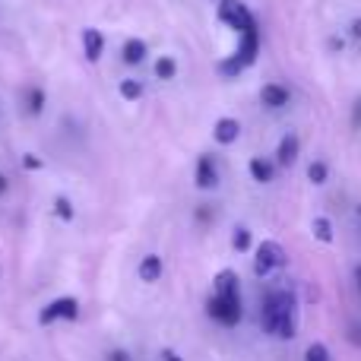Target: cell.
<instances>
[{"label":"cell","instance_id":"obj_27","mask_svg":"<svg viewBox=\"0 0 361 361\" xmlns=\"http://www.w3.org/2000/svg\"><path fill=\"white\" fill-rule=\"evenodd\" d=\"M162 361H184V358H180L175 349H162Z\"/></svg>","mask_w":361,"mask_h":361},{"label":"cell","instance_id":"obj_30","mask_svg":"<svg viewBox=\"0 0 361 361\" xmlns=\"http://www.w3.org/2000/svg\"><path fill=\"white\" fill-rule=\"evenodd\" d=\"M355 286L361 288V263H358V267H355Z\"/></svg>","mask_w":361,"mask_h":361},{"label":"cell","instance_id":"obj_21","mask_svg":"<svg viewBox=\"0 0 361 361\" xmlns=\"http://www.w3.org/2000/svg\"><path fill=\"white\" fill-rule=\"evenodd\" d=\"M54 216L63 219V222H73V216H76L73 203H70L67 197H57V200H54Z\"/></svg>","mask_w":361,"mask_h":361},{"label":"cell","instance_id":"obj_13","mask_svg":"<svg viewBox=\"0 0 361 361\" xmlns=\"http://www.w3.org/2000/svg\"><path fill=\"white\" fill-rule=\"evenodd\" d=\"M260 102L267 108H286L288 105V89L286 86H279V82H267V86L260 89Z\"/></svg>","mask_w":361,"mask_h":361},{"label":"cell","instance_id":"obj_4","mask_svg":"<svg viewBox=\"0 0 361 361\" xmlns=\"http://www.w3.org/2000/svg\"><path fill=\"white\" fill-rule=\"evenodd\" d=\"M219 19H222V23L228 25V29H235L238 35L257 25L254 13H250L247 6L241 4V0H222V4H219Z\"/></svg>","mask_w":361,"mask_h":361},{"label":"cell","instance_id":"obj_5","mask_svg":"<svg viewBox=\"0 0 361 361\" xmlns=\"http://www.w3.org/2000/svg\"><path fill=\"white\" fill-rule=\"evenodd\" d=\"M80 317V301L76 298H54L51 305H44L42 311H38V324L42 326H51L54 320H76Z\"/></svg>","mask_w":361,"mask_h":361},{"label":"cell","instance_id":"obj_25","mask_svg":"<svg viewBox=\"0 0 361 361\" xmlns=\"http://www.w3.org/2000/svg\"><path fill=\"white\" fill-rule=\"evenodd\" d=\"M108 361H133V358L127 349H114V352H108Z\"/></svg>","mask_w":361,"mask_h":361},{"label":"cell","instance_id":"obj_23","mask_svg":"<svg viewBox=\"0 0 361 361\" xmlns=\"http://www.w3.org/2000/svg\"><path fill=\"white\" fill-rule=\"evenodd\" d=\"M305 361H330V349L324 343H311L305 352Z\"/></svg>","mask_w":361,"mask_h":361},{"label":"cell","instance_id":"obj_14","mask_svg":"<svg viewBox=\"0 0 361 361\" xmlns=\"http://www.w3.org/2000/svg\"><path fill=\"white\" fill-rule=\"evenodd\" d=\"M298 149H301V140L295 137V133H286L279 143V149H276V162L279 165H292L295 159H298Z\"/></svg>","mask_w":361,"mask_h":361},{"label":"cell","instance_id":"obj_26","mask_svg":"<svg viewBox=\"0 0 361 361\" xmlns=\"http://www.w3.org/2000/svg\"><path fill=\"white\" fill-rule=\"evenodd\" d=\"M25 169H42V159L29 152V156H25Z\"/></svg>","mask_w":361,"mask_h":361},{"label":"cell","instance_id":"obj_29","mask_svg":"<svg viewBox=\"0 0 361 361\" xmlns=\"http://www.w3.org/2000/svg\"><path fill=\"white\" fill-rule=\"evenodd\" d=\"M352 35H355V38H361V19H358L355 25H352Z\"/></svg>","mask_w":361,"mask_h":361},{"label":"cell","instance_id":"obj_22","mask_svg":"<svg viewBox=\"0 0 361 361\" xmlns=\"http://www.w3.org/2000/svg\"><path fill=\"white\" fill-rule=\"evenodd\" d=\"M231 247H235L238 254L250 250V231L244 228V225H238V228H235V235H231Z\"/></svg>","mask_w":361,"mask_h":361},{"label":"cell","instance_id":"obj_12","mask_svg":"<svg viewBox=\"0 0 361 361\" xmlns=\"http://www.w3.org/2000/svg\"><path fill=\"white\" fill-rule=\"evenodd\" d=\"M212 295H241L235 269H219L216 279H212Z\"/></svg>","mask_w":361,"mask_h":361},{"label":"cell","instance_id":"obj_1","mask_svg":"<svg viewBox=\"0 0 361 361\" xmlns=\"http://www.w3.org/2000/svg\"><path fill=\"white\" fill-rule=\"evenodd\" d=\"M260 324L269 336L276 339H292L298 330V307H295V295L286 288H276L267 295L260 311Z\"/></svg>","mask_w":361,"mask_h":361},{"label":"cell","instance_id":"obj_10","mask_svg":"<svg viewBox=\"0 0 361 361\" xmlns=\"http://www.w3.org/2000/svg\"><path fill=\"white\" fill-rule=\"evenodd\" d=\"M162 257H159V254H146L143 257V260H140V267H137V276H140V282H149V286H152V282H159V279H162Z\"/></svg>","mask_w":361,"mask_h":361},{"label":"cell","instance_id":"obj_28","mask_svg":"<svg viewBox=\"0 0 361 361\" xmlns=\"http://www.w3.org/2000/svg\"><path fill=\"white\" fill-rule=\"evenodd\" d=\"M355 127H361V99H358V108H355V121H352Z\"/></svg>","mask_w":361,"mask_h":361},{"label":"cell","instance_id":"obj_15","mask_svg":"<svg viewBox=\"0 0 361 361\" xmlns=\"http://www.w3.org/2000/svg\"><path fill=\"white\" fill-rule=\"evenodd\" d=\"M44 89L42 86H25L23 89V105H25V111L32 114V118H38V114L44 111Z\"/></svg>","mask_w":361,"mask_h":361},{"label":"cell","instance_id":"obj_11","mask_svg":"<svg viewBox=\"0 0 361 361\" xmlns=\"http://www.w3.org/2000/svg\"><path fill=\"white\" fill-rule=\"evenodd\" d=\"M146 54H149V48H146L143 38H127V42L121 44V61L130 63V67L143 63V61H146Z\"/></svg>","mask_w":361,"mask_h":361},{"label":"cell","instance_id":"obj_19","mask_svg":"<svg viewBox=\"0 0 361 361\" xmlns=\"http://www.w3.org/2000/svg\"><path fill=\"white\" fill-rule=\"evenodd\" d=\"M156 76H159V80H175V76H178L175 57H159V61H156Z\"/></svg>","mask_w":361,"mask_h":361},{"label":"cell","instance_id":"obj_8","mask_svg":"<svg viewBox=\"0 0 361 361\" xmlns=\"http://www.w3.org/2000/svg\"><path fill=\"white\" fill-rule=\"evenodd\" d=\"M82 54L89 63H99V57L105 54V35L99 29H82Z\"/></svg>","mask_w":361,"mask_h":361},{"label":"cell","instance_id":"obj_2","mask_svg":"<svg viewBox=\"0 0 361 361\" xmlns=\"http://www.w3.org/2000/svg\"><path fill=\"white\" fill-rule=\"evenodd\" d=\"M206 314L222 326H238L244 317L241 295H212V298L206 301Z\"/></svg>","mask_w":361,"mask_h":361},{"label":"cell","instance_id":"obj_6","mask_svg":"<svg viewBox=\"0 0 361 361\" xmlns=\"http://www.w3.org/2000/svg\"><path fill=\"white\" fill-rule=\"evenodd\" d=\"M257 54H260V32H257V25H254V29L241 32V42H238L235 57L244 63V70H247L250 63L257 61Z\"/></svg>","mask_w":361,"mask_h":361},{"label":"cell","instance_id":"obj_24","mask_svg":"<svg viewBox=\"0 0 361 361\" xmlns=\"http://www.w3.org/2000/svg\"><path fill=\"white\" fill-rule=\"evenodd\" d=\"M326 175H330V171H326L324 162H311V165H307V178H311L314 184H326Z\"/></svg>","mask_w":361,"mask_h":361},{"label":"cell","instance_id":"obj_7","mask_svg":"<svg viewBox=\"0 0 361 361\" xmlns=\"http://www.w3.org/2000/svg\"><path fill=\"white\" fill-rule=\"evenodd\" d=\"M193 180H197L200 190H212L219 184V169H216V159L212 156H200L197 159V171H193Z\"/></svg>","mask_w":361,"mask_h":361},{"label":"cell","instance_id":"obj_9","mask_svg":"<svg viewBox=\"0 0 361 361\" xmlns=\"http://www.w3.org/2000/svg\"><path fill=\"white\" fill-rule=\"evenodd\" d=\"M212 137H216V143L231 146L238 137H241V124H238L235 118H219L216 127H212Z\"/></svg>","mask_w":361,"mask_h":361},{"label":"cell","instance_id":"obj_3","mask_svg":"<svg viewBox=\"0 0 361 361\" xmlns=\"http://www.w3.org/2000/svg\"><path fill=\"white\" fill-rule=\"evenodd\" d=\"M279 267H286V250L279 241H263L254 254V276L267 279L269 273H276Z\"/></svg>","mask_w":361,"mask_h":361},{"label":"cell","instance_id":"obj_17","mask_svg":"<svg viewBox=\"0 0 361 361\" xmlns=\"http://www.w3.org/2000/svg\"><path fill=\"white\" fill-rule=\"evenodd\" d=\"M118 92H121V99L137 102V99H143V82H140V80H121Z\"/></svg>","mask_w":361,"mask_h":361},{"label":"cell","instance_id":"obj_31","mask_svg":"<svg viewBox=\"0 0 361 361\" xmlns=\"http://www.w3.org/2000/svg\"><path fill=\"white\" fill-rule=\"evenodd\" d=\"M0 193H6V178L0 175Z\"/></svg>","mask_w":361,"mask_h":361},{"label":"cell","instance_id":"obj_20","mask_svg":"<svg viewBox=\"0 0 361 361\" xmlns=\"http://www.w3.org/2000/svg\"><path fill=\"white\" fill-rule=\"evenodd\" d=\"M241 70H244V63L238 61L235 54H231V57H225V61H219V73H222L225 80H235V76L241 73Z\"/></svg>","mask_w":361,"mask_h":361},{"label":"cell","instance_id":"obj_16","mask_svg":"<svg viewBox=\"0 0 361 361\" xmlns=\"http://www.w3.org/2000/svg\"><path fill=\"white\" fill-rule=\"evenodd\" d=\"M247 171H250V178H254L257 184H269V180H273V175H276L273 162H267V159H250Z\"/></svg>","mask_w":361,"mask_h":361},{"label":"cell","instance_id":"obj_18","mask_svg":"<svg viewBox=\"0 0 361 361\" xmlns=\"http://www.w3.org/2000/svg\"><path fill=\"white\" fill-rule=\"evenodd\" d=\"M314 238H317V241H324V244L333 241V222H330L326 216H317V219H314Z\"/></svg>","mask_w":361,"mask_h":361}]
</instances>
